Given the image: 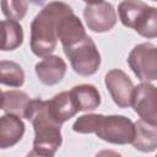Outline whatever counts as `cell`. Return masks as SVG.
I'll return each instance as SVG.
<instances>
[{
  "instance_id": "cell-21",
  "label": "cell",
  "mask_w": 157,
  "mask_h": 157,
  "mask_svg": "<svg viewBox=\"0 0 157 157\" xmlns=\"http://www.w3.org/2000/svg\"><path fill=\"white\" fill-rule=\"evenodd\" d=\"M2 99H4V92L0 90V109L2 108Z\"/></svg>"
},
{
  "instance_id": "cell-14",
  "label": "cell",
  "mask_w": 157,
  "mask_h": 157,
  "mask_svg": "<svg viewBox=\"0 0 157 157\" xmlns=\"http://www.w3.org/2000/svg\"><path fill=\"white\" fill-rule=\"evenodd\" d=\"M135 132L131 141L135 150L141 152H152L157 147V128L153 124L146 123L144 120H137L134 123Z\"/></svg>"
},
{
  "instance_id": "cell-12",
  "label": "cell",
  "mask_w": 157,
  "mask_h": 157,
  "mask_svg": "<svg viewBox=\"0 0 157 157\" xmlns=\"http://www.w3.org/2000/svg\"><path fill=\"white\" fill-rule=\"evenodd\" d=\"M86 31L81 22V20L74 13V11L65 15L59 25V32H58V39L60 40L63 49H66L77 42H80L82 38H85Z\"/></svg>"
},
{
  "instance_id": "cell-9",
  "label": "cell",
  "mask_w": 157,
  "mask_h": 157,
  "mask_svg": "<svg viewBox=\"0 0 157 157\" xmlns=\"http://www.w3.org/2000/svg\"><path fill=\"white\" fill-rule=\"evenodd\" d=\"M105 87L119 108H128L131 105V97L134 92V83L130 77L120 69H112L104 77Z\"/></svg>"
},
{
  "instance_id": "cell-1",
  "label": "cell",
  "mask_w": 157,
  "mask_h": 157,
  "mask_svg": "<svg viewBox=\"0 0 157 157\" xmlns=\"http://www.w3.org/2000/svg\"><path fill=\"white\" fill-rule=\"evenodd\" d=\"M71 11L66 2L52 1L36 15L31 23V50L34 55L44 58L55 50L60 21Z\"/></svg>"
},
{
  "instance_id": "cell-10",
  "label": "cell",
  "mask_w": 157,
  "mask_h": 157,
  "mask_svg": "<svg viewBox=\"0 0 157 157\" xmlns=\"http://www.w3.org/2000/svg\"><path fill=\"white\" fill-rule=\"evenodd\" d=\"M66 63L59 55H47L34 66L39 81L45 86H54L61 82L66 74Z\"/></svg>"
},
{
  "instance_id": "cell-17",
  "label": "cell",
  "mask_w": 157,
  "mask_h": 157,
  "mask_svg": "<svg viewBox=\"0 0 157 157\" xmlns=\"http://www.w3.org/2000/svg\"><path fill=\"white\" fill-rule=\"evenodd\" d=\"M31 98L28 94L20 90H10L4 92L2 108L5 113L17 115L20 118H26V112L28 109Z\"/></svg>"
},
{
  "instance_id": "cell-22",
  "label": "cell",
  "mask_w": 157,
  "mask_h": 157,
  "mask_svg": "<svg viewBox=\"0 0 157 157\" xmlns=\"http://www.w3.org/2000/svg\"><path fill=\"white\" fill-rule=\"evenodd\" d=\"M152 1H156V0H152Z\"/></svg>"
},
{
  "instance_id": "cell-11",
  "label": "cell",
  "mask_w": 157,
  "mask_h": 157,
  "mask_svg": "<svg viewBox=\"0 0 157 157\" xmlns=\"http://www.w3.org/2000/svg\"><path fill=\"white\" fill-rule=\"evenodd\" d=\"M45 108L48 115L58 124H64L69 119L76 115L78 112L70 91H64L55 94L52 99L45 101Z\"/></svg>"
},
{
  "instance_id": "cell-4",
  "label": "cell",
  "mask_w": 157,
  "mask_h": 157,
  "mask_svg": "<svg viewBox=\"0 0 157 157\" xmlns=\"http://www.w3.org/2000/svg\"><path fill=\"white\" fill-rule=\"evenodd\" d=\"M121 23L145 38L157 36V10L141 0H123L118 6Z\"/></svg>"
},
{
  "instance_id": "cell-20",
  "label": "cell",
  "mask_w": 157,
  "mask_h": 157,
  "mask_svg": "<svg viewBox=\"0 0 157 157\" xmlns=\"http://www.w3.org/2000/svg\"><path fill=\"white\" fill-rule=\"evenodd\" d=\"M87 5H91V4H98V2H102L104 0H83Z\"/></svg>"
},
{
  "instance_id": "cell-7",
  "label": "cell",
  "mask_w": 157,
  "mask_h": 157,
  "mask_svg": "<svg viewBox=\"0 0 157 157\" xmlns=\"http://www.w3.org/2000/svg\"><path fill=\"white\" fill-rule=\"evenodd\" d=\"M156 97L157 90L152 83L141 82L136 87L134 86L131 105L141 120L153 125H157Z\"/></svg>"
},
{
  "instance_id": "cell-16",
  "label": "cell",
  "mask_w": 157,
  "mask_h": 157,
  "mask_svg": "<svg viewBox=\"0 0 157 157\" xmlns=\"http://www.w3.org/2000/svg\"><path fill=\"white\" fill-rule=\"evenodd\" d=\"M23 43L22 26L13 20H0V50L11 52Z\"/></svg>"
},
{
  "instance_id": "cell-5",
  "label": "cell",
  "mask_w": 157,
  "mask_h": 157,
  "mask_svg": "<svg viewBox=\"0 0 157 157\" xmlns=\"http://www.w3.org/2000/svg\"><path fill=\"white\" fill-rule=\"evenodd\" d=\"M71 67L80 76H91L101 65V54L91 37L86 36L76 44L64 49Z\"/></svg>"
},
{
  "instance_id": "cell-18",
  "label": "cell",
  "mask_w": 157,
  "mask_h": 157,
  "mask_svg": "<svg viewBox=\"0 0 157 157\" xmlns=\"http://www.w3.org/2000/svg\"><path fill=\"white\" fill-rule=\"evenodd\" d=\"M25 83V71L20 64L11 60H0V85L21 87Z\"/></svg>"
},
{
  "instance_id": "cell-3",
  "label": "cell",
  "mask_w": 157,
  "mask_h": 157,
  "mask_svg": "<svg viewBox=\"0 0 157 157\" xmlns=\"http://www.w3.org/2000/svg\"><path fill=\"white\" fill-rule=\"evenodd\" d=\"M26 119L32 123L34 129L33 150L29 155L43 157L54 156L63 144L61 125L48 115L45 101L40 98L31 99L26 112Z\"/></svg>"
},
{
  "instance_id": "cell-2",
  "label": "cell",
  "mask_w": 157,
  "mask_h": 157,
  "mask_svg": "<svg viewBox=\"0 0 157 157\" xmlns=\"http://www.w3.org/2000/svg\"><path fill=\"white\" fill-rule=\"evenodd\" d=\"M72 130L78 134H96L101 140L114 144H131L135 132L134 121L124 115L83 114L76 119Z\"/></svg>"
},
{
  "instance_id": "cell-13",
  "label": "cell",
  "mask_w": 157,
  "mask_h": 157,
  "mask_svg": "<svg viewBox=\"0 0 157 157\" xmlns=\"http://www.w3.org/2000/svg\"><path fill=\"white\" fill-rule=\"evenodd\" d=\"M25 134V124L17 115L5 113L0 117V148L5 150L18 144Z\"/></svg>"
},
{
  "instance_id": "cell-6",
  "label": "cell",
  "mask_w": 157,
  "mask_h": 157,
  "mask_svg": "<svg viewBox=\"0 0 157 157\" xmlns=\"http://www.w3.org/2000/svg\"><path fill=\"white\" fill-rule=\"evenodd\" d=\"M128 65L135 76L142 82H151L157 78V48L152 43L135 45L126 59Z\"/></svg>"
},
{
  "instance_id": "cell-15",
  "label": "cell",
  "mask_w": 157,
  "mask_h": 157,
  "mask_svg": "<svg viewBox=\"0 0 157 157\" xmlns=\"http://www.w3.org/2000/svg\"><path fill=\"white\" fill-rule=\"evenodd\" d=\"M70 94L78 109V112L94 110L101 104V94L96 86L90 83H82L74 86Z\"/></svg>"
},
{
  "instance_id": "cell-19",
  "label": "cell",
  "mask_w": 157,
  "mask_h": 157,
  "mask_svg": "<svg viewBox=\"0 0 157 157\" xmlns=\"http://www.w3.org/2000/svg\"><path fill=\"white\" fill-rule=\"evenodd\" d=\"M0 7L7 20L21 21L28 10L27 0H0Z\"/></svg>"
},
{
  "instance_id": "cell-8",
  "label": "cell",
  "mask_w": 157,
  "mask_h": 157,
  "mask_svg": "<svg viewBox=\"0 0 157 157\" xmlns=\"http://www.w3.org/2000/svg\"><path fill=\"white\" fill-rule=\"evenodd\" d=\"M83 18L88 29L97 33L108 32L117 25L115 9L107 1L86 5L83 9Z\"/></svg>"
}]
</instances>
